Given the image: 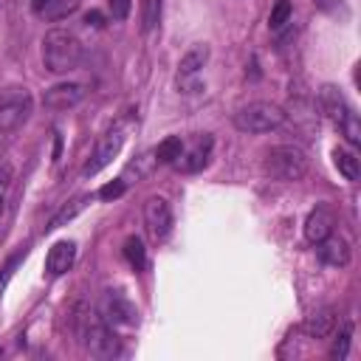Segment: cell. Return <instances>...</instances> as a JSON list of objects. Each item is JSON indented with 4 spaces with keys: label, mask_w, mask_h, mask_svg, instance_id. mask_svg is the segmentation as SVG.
Instances as JSON below:
<instances>
[{
    "label": "cell",
    "mask_w": 361,
    "mask_h": 361,
    "mask_svg": "<svg viewBox=\"0 0 361 361\" xmlns=\"http://www.w3.org/2000/svg\"><path fill=\"white\" fill-rule=\"evenodd\" d=\"M209 62V45H192L183 56H180V65H178V85L180 87H189V82L200 73V68Z\"/></svg>",
    "instance_id": "cell-13"
},
{
    "label": "cell",
    "mask_w": 361,
    "mask_h": 361,
    "mask_svg": "<svg viewBox=\"0 0 361 361\" xmlns=\"http://www.w3.org/2000/svg\"><path fill=\"white\" fill-rule=\"evenodd\" d=\"M87 350H90V355H96V358H113V355L121 353L118 338H116V333L107 327V322L93 319V322L87 324Z\"/></svg>",
    "instance_id": "cell-8"
},
{
    "label": "cell",
    "mask_w": 361,
    "mask_h": 361,
    "mask_svg": "<svg viewBox=\"0 0 361 361\" xmlns=\"http://www.w3.org/2000/svg\"><path fill=\"white\" fill-rule=\"evenodd\" d=\"M333 164H336V169H338L347 180H358V178H361V158H358L353 149L336 147V149H333Z\"/></svg>",
    "instance_id": "cell-17"
},
{
    "label": "cell",
    "mask_w": 361,
    "mask_h": 361,
    "mask_svg": "<svg viewBox=\"0 0 361 361\" xmlns=\"http://www.w3.org/2000/svg\"><path fill=\"white\" fill-rule=\"evenodd\" d=\"M31 107H34V99L25 87H20V85L3 87L0 90V130L3 133L17 130L31 116Z\"/></svg>",
    "instance_id": "cell-4"
},
{
    "label": "cell",
    "mask_w": 361,
    "mask_h": 361,
    "mask_svg": "<svg viewBox=\"0 0 361 361\" xmlns=\"http://www.w3.org/2000/svg\"><path fill=\"white\" fill-rule=\"evenodd\" d=\"M85 203H87V197H76V200H73L71 206H65V209H62V212H59V214H56V217L51 220V226H48V228H59L62 223L73 220V217H76V214H79V212L85 209Z\"/></svg>",
    "instance_id": "cell-23"
},
{
    "label": "cell",
    "mask_w": 361,
    "mask_h": 361,
    "mask_svg": "<svg viewBox=\"0 0 361 361\" xmlns=\"http://www.w3.org/2000/svg\"><path fill=\"white\" fill-rule=\"evenodd\" d=\"M180 149H183L180 135H169V138H164V141L155 147V161H158V164H175L178 155H180Z\"/></svg>",
    "instance_id": "cell-18"
},
{
    "label": "cell",
    "mask_w": 361,
    "mask_h": 361,
    "mask_svg": "<svg viewBox=\"0 0 361 361\" xmlns=\"http://www.w3.org/2000/svg\"><path fill=\"white\" fill-rule=\"evenodd\" d=\"M212 147H214V138H212L209 133L197 135L189 147H183V149H180V155H178L175 166H178L180 172H186V175L200 172V169L209 164V158H212Z\"/></svg>",
    "instance_id": "cell-7"
},
{
    "label": "cell",
    "mask_w": 361,
    "mask_h": 361,
    "mask_svg": "<svg viewBox=\"0 0 361 361\" xmlns=\"http://www.w3.org/2000/svg\"><path fill=\"white\" fill-rule=\"evenodd\" d=\"M82 99H85V87L79 82H59V85H54V87L45 90V99L42 102L51 110H71Z\"/></svg>",
    "instance_id": "cell-9"
},
{
    "label": "cell",
    "mask_w": 361,
    "mask_h": 361,
    "mask_svg": "<svg viewBox=\"0 0 361 361\" xmlns=\"http://www.w3.org/2000/svg\"><path fill=\"white\" fill-rule=\"evenodd\" d=\"M85 23H87V25H93V28H102V25H104V17H102V11H96V8H93V11H87V14H85Z\"/></svg>",
    "instance_id": "cell-29"
},
{
    "label": "cell",
    "mask_w": 361,
    "mask_h": 361,
    "mask_svg": "<svg viewBox=\"0 0 361 361\" xmlns=\"http://www.w3.org/2000/svg\"><path fill=\"white\" fill-rule=\"evenodd\" d=\"M262 169L265 175H271L274 180H302L305 172H307V158L299 147H290V144H279V147H271L265 152V161H262Z\"/></svg>",
    "instance_id": "cell-2"
},
{
    "label": "cell",
    "mask_w": 361,
    "mask_h": 361,
    "mask_svg": "<svg viewBox=\"0 0 361 361\" xmlns=\"http://www.w3.org/2000/svg\"><path fill=\"white\" fill-rule=\"evenodd\" d=\"M285 110L274 102H251L234 113V127L240 133H271L282 127Z\"/></svg>",
    "instance_id": "cell-3"
},
{
    "label": "cell",
    "mask_w": 361,
    "mask_h": 361,
    "mask_svg": "<svg viewBox=\"0 0 361 361\" xmlns=\"http://www.w3.org/2000/svg\"><path fill=\"white\" fill-rule=\"evenodd\" d=\"M316 251H319V259L324 265H333V268H344L350 262V257H353L350 243L344 237H336V234H330L322 243H316Z\"/></svg>",
    "instance_id": "cell-12"
},
{
    "label": "cell",
    "mask_w": 361,
    "mask_h": 361,
    "mask_svg": "<svg viewBox=\"0 0 361 361\" xmlns=\"http://www.w3.org/2000/svg\"><path fill=\"white\" fill-rule=\"evenodd\" d=\"M350 336H353V327L344 324L341 333L336 336L333 347H330V358H347V353H350Z\"/></svg>",
    "instance_id": "cell-24"
},
{
    "label": "cell",
    "mask_w": 361,
    "mask_h": 361,
    "mask_svg": "<svg viewBox=\"0 0 361 361\" xmlns=\"http://www.w3.org/2000/svg\"><path fill=\"white\" fill-rule=\"evenodd\" d=\"M144 226L155 243L166 240V234L172 231V209L164 197H149L144 203Z\"/></svg>",
    "instance_id": "cell-6"
},
{
    "label": "cell",
    "mask_w": 361,
    "mask_h": 361,
    "mask_svg": "<svg viewBox=\"0 0 361 361\" xmlns=\"http://www.w3.org/2000/svg\"><path fill=\"white\" fill-rule=\"evenodd\" d=\"M288 20H290V3H288V0H279V3L271 8L268 25H271V31H279V28H282Z\"/></svg>",
    "instance_id": "cell-22"
},
{
    "label": "cell",
    "mask_w": 361,
    "mask_h": 361,
    "mask_svg": "<svg viewBox=\"0 0 361 361\" xmlns=\"http://www.w3.org/2000/svg\"><path fill=\"white\" fill-rule=\"evenodd\" d=\"M338 130L344 133V138L353 144V147H358L361 144V121H358V116H355V110H350V116L338 124Z\"/></svg>",
    "instance_id": "cell-21"
},
{
    "label": "cell",
    "mask_w": 361,
    "mask_h": 361,
    "mask_svg": "<svg viewBox=\"0 0 361 361\" xmlns=\"http://www.w3.org/2000/svg\"><path fill=\"white\" fill-rule=\"evenodd\" d=\"M158 17H161V0H144V31L155 28Z\"/></svg>",
    "instance_id": "cell-25"
},
{
    "label": "cell",
    "mask_w": 361,
    "mask_h": 361,
    "mask_svg": "<svg viewBox=\"0 0 361 361\" xmlns=\"http://www.w3.org/2000/svg\"><path fill=\"white\" fill-rule=\"evenodd\" d=\"M82 59V42L65 28H54L42 37V62L51 73H68Z\"/></svg>",
    "instance_id": "cell-1"
},
{
    "label": "cell",
    "mask_w": 361,
    "mask_h": 361,
    "mask_svg": "<svg viewBox=\"0 0 361 361\" xmlns=\"http://www.w3.org/2000/svg\"><path fill=\"white\" fill-rule=\"evenodd\" d=\"M121 147H124V135L118 133V130H110V133H104L102 138H99V144H96V149H93V155L87 158V164L82 166V175L85 178H90V175H99L118 152H121Z\"/></svg>",
    "instance_id": "cell-5"
},
{
    "label": "cell",
    "mask_w": 361,
    "mask_h": 361,
    "mask_svg": "<svg viewBox=\"0 0 361 361\" xmlns=\"http://www.w3.org/2000/svg\"><path fill=\"white\" fill-rule=\"evenodd\" d=\"M102 313H104V322H113V324H135V319H138V310L118 290H107Z\"/></svg>",
    "instance_id": "cell-14"
},
{
    "label": "cell",
    "mask_w": 361,
    "mask_h": 361,
    "mask_svg": "<svg viewBox=\"0 0 361 361\" xmlns=\"http://www.w3.org/2000/svg\"><path fill=\"white\" fill-rule=\"evenodd\" d=\"M25 257V248H20L6 265H3V274H0V296H3V290H6V285H8V279H11V274H14V268H17V262Z\"/></svg>",
    "instance_id": "cell-26"
},
{
    "label": "cell",
    "mask_w": 361,
    "mask_h": 361,
    "mask_svg": "<svg viewBox=\"0 0 361 361\" xmlns=\"http://www.w3.org/2000/svg\"><path fill=\"white\" fill-rule=\"evenodd\" d=\"M124 257H127V262H130L135 271H141V268L147 265V251H144V243H141L138 237H127V243H124Z\"/></svg>",
    "instance_id": "cell-20"
},
{
    "label": "cell",
    "mask_w": 361,
    "mask_h": 361,
    "mask_svg": "<svg viewBox=\"0 0 361 361\" xmlns=\"http://www.w3.org/2000/svg\"><path fill=\"white\" fill-rule=\"evenodd\" d=\"M319 104H322V110L336 121V124H341L347 116H350V104H347V99H344V93L336 87V85H324L322 90H319Z\"/></svg>",
    "instance_id": "cell-15"
},
{
    "label": "cell",
    "mask_w": 361,
    "mask_h": 361,
    "mask_svg": "<svg viewBox=\"0 0 361 361\" xmlns=\"http://www.w3.org/2000/svg\"><path fill=\"white\" fill-rule=\"evenodd\" d=\"M73 262H76V243L59 240L51 245V251L45 257V271H48V276H62L73 268Z\"/></svg>",
    "instance_id": "cell-11"
},
{
    "label": "cell",
    "mask_w": 361,
    "mask_h": 361,
    "mask_svg": "<svg viewBox=\"0 0 361 361\" xmlns=\"http://www.w3.org/2000/svg\"><path fill=\"white\" fill-rule=\"evenodd\" d=\"M333 226H336L333 209H330V206H316V209L307 214V220H305V240H307L310 245H316V243H322L324 237L333 234Z\"/></svg>",
    "instance_id": "cell-10"
},
{
    "label": "cell",
    "mask_w": 361,
    "mask_h": 361,
    "mask_svg": "<svg viewBox=\"0 0 361 361\" xmlns=\"http://www.w3.org/2000/svg\"><path fill=\"white\" fill-rule=\"evenodd\" d=\"M0 214H3V195H0Z\"/></svg>",
    "instance_id": "cell-31"
},
{
    "label": "cell",
    "mask_w": 361,
    "mask_h": 361,
    "mask_svg": "<svg viewBox=\"0 0 361 361\" xmlns=\"http://www.w3.org/2000/svg\"><path fill=\"white\" fill-rule=\"evenodd\" d=\"M42 6H45V0H34V3H31V8H34V11H37V14H39V11H42Z\"/></svg>",
    "instance_id": "cell-30"
},
{
    "label": "cell",
    "mask_w": 361,
    "mask_h": 361,
    "mask_svg": "<svg viewBox=\"0 0 361 361\" xmlns=\"http://www.w3.org/2000/svg\"><path fill=\"white\" fill-rule=\"evenodd\" d=\"M110 14H113V20H127L130 0H110Z\"/></svg>",
    "instance_id": "cell-28"
},
{
    "label": "cell",
    "mask_w": 361,
    "mask_h": 361,
    "mask_svg": "<svg viewBox=\"0 0 361 361\" xmlns=\"http://www.w3.org/2000/svg\"><path fill=\"white\" fill-rule=\"evenodd\" d=\"M79 8V0H45L42 6V17L45 20H65L68 14H73Z\"/></svg>",
    "instance_id": "cell-19"
},
{
    "label": "cell",
    "mask_w": 361,
    "mask_h": 361,
    "mask_svg": "<svg viewBox=\"0 0 361 361\" xmlns=\"http://www.w3.org/2000/svg\"><path fill=\"white\" fill-rule=\"evenodd\" d=\"M124 189H127V183L118 178V180H113V183H104V186L99 189V197H102V200H116V197L124 195Z\"/></svg>",
    "instance_id": "cell-27"
},
{
    "label": "cell",
    "mask_w": 361,
    "mask_h": 361,
    "mask_svg": "<svg viewBox=\"0 0 361 361\" xmlns=\"http://www.w3.org/2000/svg\"><path fill=\"white\" fill-rule=\"evenodd\" d=\"M333 330H336V310H330V307L313 313L305 322V333L310 338H327V336H333Z\"/></svg>",
    "instance_id": "cell-16"
}]
</instances>
